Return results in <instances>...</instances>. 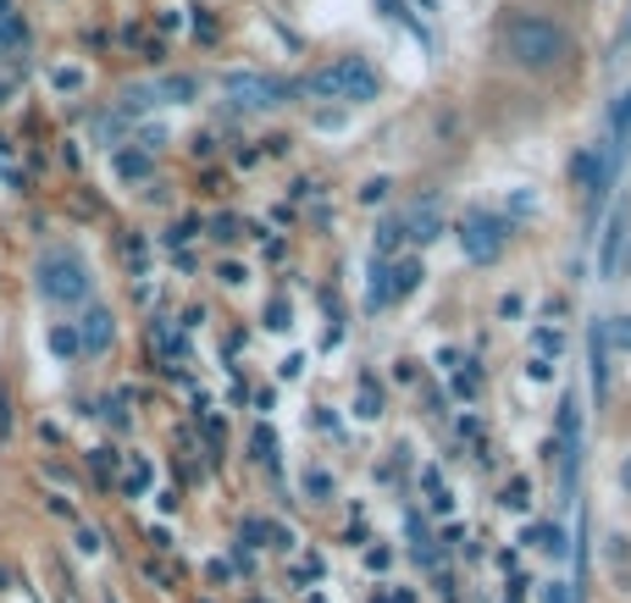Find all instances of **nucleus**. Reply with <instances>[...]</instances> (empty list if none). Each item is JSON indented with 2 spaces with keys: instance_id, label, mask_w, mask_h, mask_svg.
I'll return each mask as SVG.
<instances>
[{
  "instance_id": "9b49d317",
  "label": "nucleus",
  "mask_w": 631,
  "mask_h": 603,
  "mask_svg": "<svg viewBox=\"0 0 631 603\" xmlns=\"http://www.w3.org/2000/svg\"><path fill=\"white\" fill-rule=\"evenodd\" d=\"M366 305H372V310H388V305H394V283H388V261H377V266H372V288H366Z\"/></svg>"
},
{
  "instance_id": "39448f33",
  "label": "nucleus",
  "mask_w": 631,
  "mask_h": 603,
  "mask_svg": "<svg viewBox=\"0 0 631 603\" xmlns=\"http://www.w3.org/2000/svg\"><path fill=\"white\" fill-rule=\"evenodd\" d=\"M222 84H227L233 106H249V112H271V106H282V100L293 95L288 84H277V78H266V73H227Z\"/></svg>"
},
{
  "instance_id": "2eb2a0df",
  "label": "nucleus",
  "mask_w": 631,
  "mask_h": 603,
  "mask_svg": "<svg viewBox=\"0 0 631 603\" xmlns=\"http://www.w3.org/2000/svg\"><path fill=\"white\" fill-rule=\"evenodd\" d=\"M51 349H56L62 360H73V355H84V343H78V327H51Z\"/></svg>"
},
{
  "instance_id": "dca6fc26",
  "label": "nucleus",
  "mask_w": 631,
  "mask_h": 603,
  "mask_svg": "<svg viewBox=\"0 0 631 603\" xmlns=\"http://www.w3.org/2000/svg\"><path fill=\"white\" fill-rule=\"evenodd\" d=\"M399 244H405V228H399V222H383V228H377V261H388Z\"/></svg>"
},
{
  "instance_id": "4468645a",
  "label": "nucleus",
  "mask_w": 631,
  "mask_h": 603,
  "mask_svg": "<svg viewBox=\"0 0 631 603\" xmlns=\"http://www.w3.org/2000/svg\"><path fill=\"white\" fill-rule=\"evenodd\" d=\"M84 84H89L84 67H56V73H51V89H62V95H78Z\"/></svg>"
},
{
  "instance_id": "f3484780",
  "label": "nucleus",
  "mask_w": 631,
  "mask_h": 603,
  "mask_svg": "<svg viewBox=\"0 0 631 603\" xmlns=\"http://www.w3.org/2000/svg\"><path fill=\"white\" fill-rule=\"evenodd\" d=\"M532 343H537V360H548V355H559V349H565L559 327H537V332H532Z\"/></svg>"
},
{
  "instance_id": "412c9836",
  "label": "nucleus",
  "mask_w": 631,
  "mask_h": 603,
  "mask_svg": "<svg viewBox=\"0 0 631 603\" xmlns=\"http://www.w3.org/2000/svg\"><path fill=\"white\" fill-rule=\"evenodd\" d=\"M383 194H388V183H383V178H377V183H366V189H361V200H366V205H377V200H383Z\"/></svg>"
},
{
  "instance_id": "f03ea898",
  "label": "nucleus",
  "mask_w": 631,
  "mask_h": 603,
  "mask_svg": "<svg viewBox=\"0 0 631 603\" xmlns=\"http://www.w3.org/2000/svg\"><path fill=\"white\" fill-rule=\"evenodd\" d=\"M34 283H40V294H45L51 305H84L89 288H95L84 255H73V250H45L40 266H34Z\"/></svg>"
},
{
  "instance_id": "ddd939ff",
  "label": "nucleus",
  "mask_w": 631,
  "mask_h": 603,
  "mask_svg": "<svg viewBox=\"0 0 631 603\" xmlns=\"http://www.w3.org/2000/svg\"><path fill=\"white\" fill-rule=\"evenodd\" d=\"M603 343L620 349V355H631V316H609L603 321Z\"/></svg>"
},
{
  "instance_id": "4be33fe9",
  "label": "nucleus",
  "mask_w": 631,
  "mask_h": 603,
  "mask_svg": "<svg viewBox=\"0 0 631 603\" xmlns=\"http://www.w3.org/2000/svg\"><path fill=\"white\" fill-rule=\"evenodd\" d=\"M377 410H383V393L366 388V393H361V415H377Z\"/></svg>"
},
{
  "instance_id": "a211bd4d",
  "label": "nucleus",
  "mask_w": 631,
  "mask_h": 603,
  "mask_svg": "<svg viewBox=\"0 0 631 603\" xmlns=\"http://www.w3.org/2000/svg\"><path fill=\"white\" fill-rule=\"evenodd\" d=\"M156 95H167V100H189L194 84H189V78H167V84H156Z\"/></svg>"
},
{
  "instance_id": "20e7f679",
  "label": "nucleus",
  "mask_w": 631,
  "mask_h": 603,
  "mask_svg": "<svg viewBox=\"0 0 631 603\" xmlns=\"http://www.w3.org/2000/svg\"><path fill=\"white\" fill-rule=\"evenodd\" d=\"M504 239H510V228H504L499 216H488V211H471V216L460 222V250H466V261H477V266H493V261L504 255Z\"/></svg>"
},
{
  "instance_id": "393cba45",
  "label": "nucleus",
  "mask_w": 631,
  "mask_h": 603,
  "mask_svg": "<svg viewBox=\"0 0 631 603\" xmlns=\"http://www.w3.org/2000/svg\"><path fill=\"white\" fill-rule=\"evenodd\" d=\"M277 371H282V377H299V371H304V355H288V360H282Z\"/></svg>"
},
{
  "instance_id": "b1692460",
  "label": "nucleus",
  "mask_w": 631,
  "mask_h": 603,
  "mask_svg": "<svg viewBox=\"0 0 631 603\" xmlns=\"http://www.w3.org/2000/svg\"><path fill=\"white\" fill-rule=\"evenodd\" d=\"M266 327H277V332H282V327H288V305H271V316H266Z\"/></svg>"
},
{
  "instance_id": "6e6552de",
  "label": "nucleus",
  "mask_w": 631,
  "mask_h": 603,
  "mask_svg": "<svg viewBox=\"0 0 631 603\" xmlns=\"http://www.w3.org/2000/svg\"><path fill=\"white\" fill-rule=\"evenodd\" d=\"M609 128H614V150H609V161H620V156L631 150V95H620V106H614Z\"/></svg>"
},
{
  "instance_id": "aec40b11",
  "label": "nucleus",
  "mask_w": 631,
  "mask_h": 603,
  "mask_svg": "<svg viewBox=\"0 0 631 603\" xmlns=\"http://www.w3.org/2000/svg\"><path fill=\"white\" fill-rule=\"evenodd\" d=\"M504 504H515V509H526V482H510V487H504Z\"/></svg>"
},
{
  "instance_id": "6ab92c4d",
  "label": "nucleus",
  "mask_w": 631,
  "mask_h": 603,
  "mask_svg": "<svg viewBox=\"0 0 631 603\" xmlns=\"http://www.w3.org/2000/svg\"><path fill=\"white\" fill-rule=\"evenodd\" d=\"M537 537V548H548V553H565V531L559 526H543V531H532Z\"/></svg>"
},
{
  "instance_id": "9d476101",
  "label": "nucleus",
  "mask_w": 631,
  "mask_h": 603,
  "mask_svg": "<svg viewBox=\"0 0 631 603\" xmlns=\"http://www.w3.org/2000/svg\"><path fill=\"white\" fill-rule=\"evenodd\" d=\"M620 244H625V211H614L609 228H603V272L620 266Z\"/></svg>"
},
{
  "instance_id": "f257e3e1",
  "label": "nucleus",
  "mask_w": 631,
  "mask_h": 603,
  "mask_svg": "<svg viewBox=\"0 0 631 603\" xmlns=\"http://www.w3.org/2000/svg\"><path fill=\"white\" fill-rule=\"evenodd\" d=\"M499 40H504V51H510L521 67H532V73H548V67H559V62L570 56V40H565L554 23L532 18V12H521V18H504Z\"/></svg>"
},
{
  "instance_id": "0eeeda50",
  "label": "nucleus",
  "mask_w": 631,
  "mask_h": 603,
  "mask_svg": "<svg viewBox=\"0 0 631 603\" xmlns=\"http://www.w3.org/2000/svg\"><path fill=\"white\" fill-rule=\"evenodd\" d=\"M421 277H427V272H421V261H394V266H388V283H394V299H405V294H416V288H421Z\"/></svg>"
},
{
  "instance_id": "7ed1b4c3",
  "label": "nucleus",
  "mask_w": 631,
  "mask_h": 603,
  "mask_svg": "<svg viewBox=\"0 0 631 603\" xmlns=\"http://www.w3.org/2000/svg\"><path fill=\"white\" fill-rule=\"evenodd\" d=\"M310 89L316 95H333V100H350V106H366V100H377V67L361 62V56H344V62L316 73Z\"/></svg>"
},
{
  "instance_id": "a878e982",
  "label": "nucleus",
  "mask_w": 631,
  "mask_h": 603,
  "mask_svg": "<svg viewBox=\"0 0 631 603\" xmlns=\"http://www.w3.org/2000/svg\"><path fill=\"white\" fill-rule=\"evenodd\" d=\"M620 487L631 493V454H625V465H620Z\"/></svg>"
},
{
  "instance_id": "423d86ee",
  "label": "nucleus",
  "mask_w": 631,
  "mask_h": 603,
  "mask_svg": "<svg viewBox=\"0 0 631 603\" xmlns=\"http://www.w3.org/2000/svg\"><path fill=\"white\" fill-rule=\"evenodd\" d=\"M111 338H117V321H111V310H84V321H78V343H84V355H106L111 349Z\"/></svg>"
},
{
  "instance_id": "f8f14e48",
  "label": "nucleus",
  "mask_w": 631,
  "mask_h": 603,
  "mask_svg": "<svg viewBox=\"0 0 631 603\" xmlns=\"http://www.w3.org/2000/svg\"><path fill=\"white\" fill-rule=\"evenodd\" d=\"M405 239H421V244H427V239H438V205H432V200H427V205H416V216H410V233H405Z\"/></svg>"
},
{
  "instance_id": "1a4fd4ad",
  "label": "nucleus",
  "mask_w": 631,
  "mask_h": 603,
  "mask_svg": "<svg viewBox=\"0 0 631 603\" xmlns=\"http://www.w3.org/2000/svg\"><path fill=\"white\" fill-rule=\"evenodd\" d=\"M111 167H117V178H128V183H145V178L156 172L145 150H117V161H111Z\"/></svg>"
},
{
  "instance_id": "bb28decb",
  "label": "nucleus",
  "mask_w": 631,
  "mask_h": 603,
  "mask_svg": "<svg viewBox=\"0 0 631 603\" xmlns=\"http://www.w3.org/2000/svg\"><path fill=\"white\" fill-rule=\"evenodd\" d=\"M7 95H12V84H0V106H7Z\"/></svg>"
},
{
  "instance_id": "5701e85b",
  "label": "nucleus",
  "mask_w": 631,
  "mask_h": 603,
  "mask_svg": "<svg viewBox=\"0 0 631 603\" xmlns=\"http://www.w3.org/2000/svg\"><path fill=\"white\" fill-rule=\"evenodd\" d=\"M255 459H271V432H266V426L255 432Z\"/></svg>"
}]
</instances>
